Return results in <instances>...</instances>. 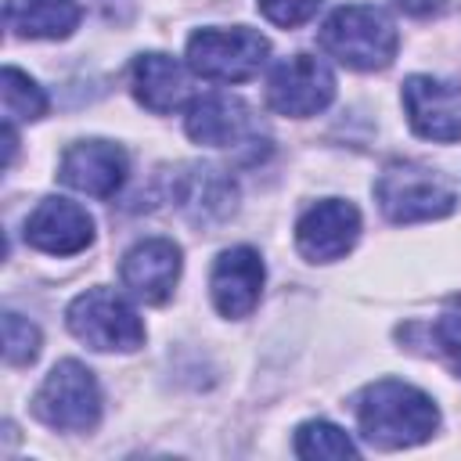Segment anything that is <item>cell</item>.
I'll return each mask as SVG.
<instances>
[{"instance_id":"obj_1","label":"cell","mask_w":461,"mask_h":461,"mask_svg":"<svg viewBox=\"0 0 461 461\" xmlns=\"http://www.w3.org/2000/svg\"><path fill=\"white\" fill-rule=\"evenodd\" d=\"M357 425L367 443L382 450H403L425 443L439 429V411L429 393L400 378H378L357 396Z\"/></svg>"},{"instance_id":"obj_2","label":"cell","mask_w":461,"mask_h":461,"mask_svg":"<svg viewBox=\"0 0 461 461\" xmlns=\"http://www.w3.org/2000/svg\"><path fill=\"white\" fill-rule=\"evenodd\" d=\"M317 40L339 65L357 68V72H378L393 65L396 47H400V36L389 14L371 4H346L331 11Z\"/></svg>"},{"instance_id":"obj_3","label":"cell","mask_w":461,"mask_h":461,"mask_svg":"<svg viewBox=\"0 0 461 461\" xmlns=\"http://www.w3.org/2000/svg\"><path fill=\"white\" fill-rule=\"evenodd\" d=\"M375 198L393 223L443 220L457 209V191L450 180L421 162H389L375 180Z\"/></svg>"},{"instance_id":"obj_4","label":"cell","mask_w":461,"mask_h":461,"mask_svg":"<svg viewBox=\"0 0 461 461\" xmlns=\"http://www.w3.org/2000/svg\"><path fill=\"white\" fill-rule=\"evenodd\" d=\"M32 414L58 432H86L101 418V389L86 364L58 360L32 396Z\"/></svg>"},{"instance_id":"obj_5","label":"cell","mask_w":461,"mask_h":461,"mask_svg":"<svg viewBox=\"0 0 461 461\" xmlns=\"http://www.w3.org/2000/svg\"><path fill=\"white\" fill-rule=\"evenodd\" d=\"M270 54L263 32L249 25L234 29H198L187 40V68L212 83H245L252 79Z\"/></svg>"},{"instance_id":"obj_6","label":"cell","mask_w":461,"mask_h":461,"mask_svg":"<svg viewBox=\"0 0 461 461\" xmlns=\"http://www.w3.org/2000/svg\"><path fill=\"white\" fill-rule=\"evenodd\" d=\"M65 324L79 342L101 353H130L144 342V324L137 310L112 288H86L83 295H76L65 310Z\"/></svg>"},{"instance_id":"obj_7","label":"cell","mask_w":461,"mask_h":461,"mask_svg":"<svg viewBox=\"0 0 461 461\" xmlns=\"http://www.w3.org/2000/svg\"><path fill=\"white\" fill-rule=\"evenodd\" d=\"M331 97H335V76L313 54H292L277 61L267 76V104L277 115L306 119V115L324 112Z\"/></svg>"},{"instance_id":"obj_8","label":"cell","mask_w":461,"mask_h":461,"mask_svg":"<svg viewBox=\"0 0 461 461\" xmlns=\"http://www.w3.org/2000/svg\"><path fill=\"white\" fill-rule=\"evenodd\" d=\"M403 112L418 137L436 144L461 140V86L436 76H407L403 79Z\"/></svg>"},{"instance_id":"obj_9","label":"cell","mask_w":461,"mask_h":461,"mask_svg":"<svg viewBox=\"0 0 461 461\" xmlns=\"http://www.w3.org/2000/svg\"><path fill=\"white\" fill-rule=\"evenodd\" d=\"M360 238V212L346 198H324L310 205L295 223V245L310 263L342 259Z\"/></svg>"},{"instance_id":"obj_10","label":"cell","mask_w":461,"mask_h":461,"mask_svg":"<svg viewBox=\"0 0 461 461\" xmlns=\"http://www.w3.org/2000/svg\"><path fill=\"white\" fill-rule=\"evenodd\" d=\"M126 151L112 140H79L58 162V180L90 198H112L126 180Z\"/></svg>"},{"instance_id":"obj_11","label":"cell","mask_w":461,"mask_h":461,"mask_svg":"<svg viewBox=\"0 0 461 461\" xmlns=\"http://www.w3.org/2000/svg\"><path fill=\"white\" fill-rule=\"evenodd\" d=\"M119 277L126 285V292L140 303L162 306L180 277V245H173L169 238H144L137 241L119 267Z\"/></svg>"},{"instance_id":"obj_12","label":"cell","mask_w":461,"mask_h":461,"mask_svg":"<svg viewBox=\"0 0 461 461\" xmlns=\"http://www.w3.org/2000/svg\"><path fill=\"white\" fill-rule=\"evenodd\" d=\"M25 241L47 256H76L94 241V220L68 198H43L25 220Z\"/></svg>"},{"instance_id":"obj_13","label":"cell","mask_w":461,"mask_h":461,"mask_svg":"<svg viewBox=\"0 0 461 461\" xmlns=\"http://www.w3.org/2000/svg\"><path fill=\"white\" fill-rule=\"evenodd\" d=\"M263 277H267V270H263V259L256 249L234 245V249L220 252L212 263V277H209L216 310L223 317H249L259 303Z\"/></svg>"},{"instance_id":"obj_14","label":"cell","mask_w":461,"mask_h":461,"mask_svg":"<svg viewBox=\"0 0 461 461\" xmlns=\"http://www.w3.org/2000/svg\"><path fill=\"white\" fill-rule=\"evenodd\" d=\"M169 198L191 223L212 227L234 212L238 191H234V180L220 173L216 166H184L173 173Z\"/></svg>"},{"instance_id":"obj_15","label":"cell","mask_w":461,"mask_h":461,"mask_svg":"<svg viewBox=\"0 0 461 461\" xmlns=\"http://www.w3.org/2000/svg\"><path fill=\"white\" fill-rule=\"evenodd\" d=\"M184 130L194 144L209 148H238L241 140L252 137V115L245 101L230 94H202L187 104Z\"/></svg>"},{"instance_id":"obj_16","label":"cell","mask_w":461,"mask_h":461,"mask_svg":"<svg viewBox=\"0 0 461 461\" xmlns=\"http://www.w3.org/2000/svg\"><path fill=\"white\" fill-rule=\"evenodd\" d=\"M130 83H133V97L155 112V115H169L176 112L187 94H191V83H187V68L162 54V50H148V54H137L133 58V68H130Z\"/></svg>"},{"instance_id":"obj_17","label":"cell","mask_w":461,"mask_h":461,"mask_svg":"<svg viewBox=\"0 0 461 461\" xmlns=\"http://www.w3.org/2000/svg\"><path fill=\"white\" fill-rule=\"evenodd\" d=\"M79 4L76 0H7L4 18L7 29L29 40H65L79 25Z\"/></svg>"},{"instance_id":"obj_18","label":"cell","mask_w":461,"mask_h":461,"mask_svg":"<svg viewBox=\"0 0 461 461\" xmlns=\"http://www.w3.org/2000/svg\"><path fill=\"white\" fill-rule=\"evenodd\" d=\"M0 86H4V115H7V122H14V119H22V122L43 119V112H47V94H43L22 68L7 65L4 76H0Z\"/></svg>"},{"instance_id":"obj_19","label":"cell","mask_w":461,"mask_h":461,"mask_svg":"<svg viewBox=\"0 0 461 461\" xmlns=\"http://www.w3.org/2000/svg\"><path fill=\"white\" fill-rule=\"evenodd\" d=\"M295 454L299 457H357V443L331 421H306L295 429Z\"/></svg>"},{"instance_id":"obj_20","label":"cell","mask_w":461,"mask_h":461,"mask_svg":"<svg viewBox=\"0 0 461 461\" xmlns=\"http://www.w3.org/2000/svg\"><path fill=\"white\" fill-rule=\"evenodd\" d=\"M4 357L14 367L32 364L40 357V328L18 313H4Z\"/></svg>"},{"instance_id":"obj_21","label":"cell","mask_w":461,"mask_h":461,"mask_svg":"<svg viewBox=\"0 0 461 461\" xmlns=\"http://www.w3.org/2000/svg\"><path fill=\"white\" fill-rule=\"evenodd\" d=\"M432 346L447 360L454 375H461V299H454L436 321H432Z\"/></svg>"},{"instance_id":"obj_22","label":"cell","mask_w":461,"mask_h":461,"mask_svg":"<svg viewBox=\"0 0 461 461\" xmlns=\"http://www.w3.org/2000/svg\"><path fill=\"white\" fill-rule=\"evenodd\" d=\"M317 7H321V0H259V11L281 29H295V25L310 22L317 14Z\"/></svg>"},{"instance_id":"obj_23","label":"cell","mask_w":461,"mask_h":461,"mask_svg":"<svg viewBox=\"0 0 461 461\" xmlns=\"http://www.w3.org/2000/svg\"><path fill=\"white\" fill-rule=\"evenodd\" d=\"M393 4H396L403 14H432L443 0H393Z\"/></svg>"}]
</instances>
